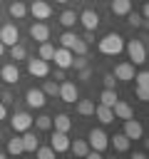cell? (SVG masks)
Here are the masks:
<instances>
[{
	"label": "cell",
	"instance_id": "1",
	"mask_svg": "<svg viewBox=\"0 0 149 159\" xmlns=\"http://www.w3.org/2000/svg\"><path fill=\"white\" fill-rule=\"evenodd\" d=\"M97 47H99L102 55H109V57H112V55H119V52L124 50V37H122L119 32H109V35H104V37L99 40Z\"/></svg>",
	"mask_w": 149,
	"mask_h": 159
},
{
	"label": "cell",
	"instance_id": "2",
	"mask_svg": "<svg viewBox=\"0 0 149 159\" xmlns=\"http://www.w3.org/2000/svg\"><path fill=\"white\" fill-rule=\"evenodd\" d=\"M60 42H62V47H67V50L74 52V55H84V52H87V40H82V37L74 35V32H62V35H60Z\"/></svg>",
	"mask_w": 149,
	"mask_h": 159
},
{
	"label": "cell",
	"instance_id": "3",
	"mask_svg": "<svg viewBox=\"0 0 149 159\" xmlns=\"http://www.w3.org/2000/svg\"><path fill=\"white\" fill-rule=\"evenodd\" d=\"M124 47H127V55H129L132 65H144L147 62V47H144L142 40H129Z\"/></svg>",
	"mask_w": 149,
	"mask_h": 159
},
{
	"label": "cell",
	"instance_id": "4",
	"mask_svg": "<svg viewBox=\"0 0 149 159\" xmlns=\"http://www.w3.org/2000/svg\"><path fill=\"white\" fill-rule=\"evenodd\" d=\"M87 144H89L94 152H99V154H102V152L109 147V137H107V132H104V129H99V127H97V129H92V132H89Z\"/></svg>",
	"mask_w": 149,
	"mask_h": 159
},
{
	"label": "cell",
	"instance_id": "5",
	"mask_svg": "<svg viewBox=\"0 0 149 159\" xmlns=\"http://www.w3.org/2000/svg\"><path fill=\"white\" fill-rule=\"evenodd\" d=\"M25 102H27V107H32V109H42V107L47 104V94H45L40 87H30V89L25 92Z\"/></svg>",
	"mask_w": 149,
	"mask_h": 159
},
{
	"label": "cell",
	"instance_id": "6",
	"mask_svg": "<svg viewBox=\"0 0 149 159\" xmlns=\"http://www.w3.org/2000/svg\"><path fill=\"white\" fill-rule=\"evenodd\" d=\"M77 22H82V27L87 32H94L99 27V12L97 10H82V15H77Z\"/></svg>",
	"mask_w": 149,
	"mask_h": 159
},
{
	"label": "cell",
	"instance_id": "7",
	"mask_svg": "<svg viewBox=\"0 0 149 159\" xmlns=\"http://www.w3.org/2000/svg\"><path fill=\"white\" fill-rule=\"evenodd\" d=\"M30 15H32L35 20H47V17L52 15V5H50L47 0H32V5H30Z\"/></svg>",
	"mask_w": 149,
	"mask_h": 159
},
{
	"label": "cell",
	"instance_id": "8",
	"mask_svg": "<svg viewBox=\"0 0 149 159\" xmlns=\"http://www.w3.org/2000/svg\"><path fill=\"white\" fill-rule=\"evenodd\" d=\"M27 72L32 75V77H47L50 75V65H47V60H27Z\"/></svg>",
	"mask_w": 149,
	"mask_h": 159
},
{
	"label": "cell",
	"instance_id": "9",
	"mask_svg": "<svg viewBox=\"0 0 149 159\" xmlns=\"http://www.w3.org/2000/svg\"><path fill=\"white\" fill-rule=\"evenodd\" d=\"M10 127H12V132H25V129L32 127V117L27 112H15L12 119H10Z\"/></svg>",
	"mask_w": 149,
	"mask_h": 159
},
{
	"label": "cell",
	"instance_id": "10",
	"mask_svg": "<svg viewBox=\"0 0 149 159\" xmlns=\"http://www.w3.org/2000/svg\"><path fill=\"white\" fill-rule=\"evenodd\" d=\"M50 147L55 149V154L70 152V137H67V132H57V129H55V134H52V139H50Z\"/></svg>",
	"mask_w": 149,
	"mask_h": 159
},
{
	"label": "cell",
	"instance_id": "11",
	"mask_svg": "<svg viewBox=\"0 0 149 159\" xmlns=\"http://www.w3.org/2000/svg\"><path fill=\"white\" fill-rule=\"evenodd\" d=\"M72 57H74V55H72L67 47H57L55 55H52V60H55V65H57L60 70H70V67H72Z\"/></svg>",
	"mask_w": 149,
	"mask_h": 159
},
{
	"label": "cell",
	"instance_id": "12",
	"mask_svg": "<svg viewBox=\"0 0 149 159\" xmlns=\"http://www.w3.org/2000/svg\"><path fill=\"white\" fill-rule=\"evenodd\" d=\"M57 94H60L62 102L74 104V102H77V84H74V82H62L60 89H57Z\"/></svg>",
	"mask_w": 149,
	"mask_h": 159
},
{
	"label": "cell",
	"instance_id": "13",
	"mask_svg": "<svg viewBox=\"0 0 149 159\" xmlns=\"http://www.w3.org/2000/svg\"><path fill=\"white\" fill-rule=\"evenodd\" d=\"M112 114H114V119H129V117H134V109H132V104L129 102H124V99H117L114 104H112Z\"/></svg>",
	"mask_w": 149,
	"mask_h": 159
},
{
	"label": "cell",
	"instance_id": "14",
	"mask_svg": "<svg viewBox=\"0 0 149 159\" xmlns=\"http://www.w3.org/2000/svg\"><path fill=\"white\" fill-rule=\"evenodd\" d=\"M112 75H114V80H119V82H129V80H134V65H132V62H119Z\"/></svg>",
	"mask_w": 149,
	"mask_h": 159
},
{
	"label": "cell",
	"instance_id": "15",
	"mask_svg": "<svg viewBox=\"0 0 149 159\" xmlns=\"http://www.w3.org/2000/svg\"><path fill=\"white\" fill-rule=\"evenodd\" d=\"M0 80H2L5 84H17V82H20V70H17V62L5 65V67L0 70Z\"/></svg>",
	"mask_w": 149,
	"mask_h": 159
},
{
	"label": "cell",
	"instance_id": "16",
	"mask_svg": "<svg viewBox=\"0 0 149 159\" xmlns=\"http://www.w3.org/2000/svg\"><path fill=\"white\" fill-rule=\"evenodd\" d=\"M124 134H127L129 139H134V142H137V139H142V137H144V127H142L134 117H129V119H124Z\"/></svg>",
	"mask_w": 149,
	"mask_h": 159
},
{
	"label": "cell",
	"instance_id": "17",
	"mask_svg": "<svg viewBox=\"0 0 149 159\" xmlns=\"http://www.w3.org/2000/svg\"><path fill=\"white\" fill-rule=\"evenodd\" d=\"M17 40H20V32H17L15 25H2V27H0V42H2V45H10V47H12Z\"/></svg>",
	"mask_w": 149,
	"mask_h": 159
},
{
	"label": "cell",
	"instance_id": "18",
	"mask_svg": "<svg viewBox=\"0 0 149 159\" xmlns=\"http://www.w3.org/2000/svg\"><path fill=\"white\" fill-rule=\"evenodd\" d=\"M30 37L32 40H37V42H45V40H50V27L40 20V22H32L30 25Z\"/></svg>",
	"mask_w": 149,
	"mask_h": 159
},
{
	"label": "cell",
	"instance_id": "19",
	"mask_svg": "<svg viewBox=\"0 0 149 159\" xmlns=\"http://www.w3.org/2000/svg\"><path fill=\"white\" fill-rule=\"evenodd\" d=\"M20 142H22V152H27V154H35V149L40 147V139H37L35 132H30V129H25V134L20 137Z\"/></svg>",
	"mask_w": 149,
	"mask_h": 159
},
{
	"label": "cell",
	"instance_id": "20",
	"mask_svg": "<svg viewBox=\"0 0 149 159\" xmlns=\"http://www.w3.org/2000/svg\"><path fill=\"white\" fill-rule=\"evenodd\" d=\"M109 139H112L109 144L114 147V152H129V147H132V139H129L124 132H122V134H114V137H109Z\"/></svg>",
	"mask_w": 149,
	"mask_h": 159
},
{
	"label": "cell",
	"instance_id": "21",
	"mask_svg": "<svg viewBox=\"0 0 149 159\" xmlns=\"http://www.w3.org/2000/svg\"><path fill=\"white\" fill-rule=\"evenodd\" d=\"M109 10L119 17H124L127 12H132V0H112L109 2Z\"/></svg>",
	"mask_w": 149,
	"mask_h": 159
},
{
	"label": "cell",
	"instance_id": "22",
	"mask_svg": "<svg viewBox=\"0 0 149 159\" xmlns=\"http://www.w3.org/2000/svg\"><path fill=\"white\" fill-rule=\"evenodd\" d=\"M7 12H10V17H15V20H22V17L27 15V7H25V2H22V0H15V2H10Z\"/></svg>",
	"mask_w": 149,
	"mask_h": 159
},
{
	"label": "cell",
	"instance_id": "23",
	"mask_svg": "<svg viewBox=\"0 0 149 159\" xmlns=\"http://www.w3.org/2000/svg\"><path fill=\"white\" fill-rule=\"evenodd\" d=\"M70 152L74 157H87L89 154V144L84 139H74V142H70Z\"/></svg>",
	"mask_w": 149,
	"mask_h": 159
},
{
	"label": "cell",
	"instance_id": "24",
	"mask_svg": "<svg viewBox=\"0 0 149 159\" xmlns=\"http://www.w3.org/2000/svg\"><path fill=\"white\" fill-rule=\"evenodd\" d=\"M94 114H97V119H99L102 124H109V122H114L112 107H104V104H99V107H94Z\"/></svg>",
	"mask_w": 149,
	"mask_h": 159
},
{
	"label": "cell",
	"instance_id": "25",
	"mask_svg": "<svg viewBox=\"0 0 149 159\" xmlns=\"http://www.w3.org/2000/svg\"><path fill=\"white\" fill-rule=\"evenodd\" d=\"M52 127H55L57 132H70V129H72V122H70L67 114H57V117H52Z\"/></svg>",
	"mask_w": 149,
	"mask_h": 159
},
{
	"label": "cell",
	"instance_id": "26",
	"mask_svg": "<svg viewBox=\"0 0 149 159\" xmlns=\"http://www.w3.org/2000/svg\"><path fill=\"white\" fill-rule=\"evenodd\" d=\"M74 22H77V12L74 10H62L60 12V25L62 27H74Z\"/></svg>",
	"mask_w": 149,
	"mask_h": 159
},
{
	"label": "cell",
	"instance_id": "27",
	"mask_svg": "<svg viewBox=\"0 0 149 159\" xmlns=\"http://www.w3.org/2000/svg\"><path fill=\"white\" fill-rule=\"evenodd\" d=\"M117 99H119V97H117V92H114V89H109V87H104V89H102V94H99V104H104V107H112Z\"/></svg>",
	"mask_w": 149,
	"mask_h": 159
},
{
	"label": "cell",
	"instance_id": "28",
	"mask_svg": "<svg viewBox=\"0 0 149 159\" xmlns=\"http://www.w3.org/2000/svg\"><path fill=\"white\" fill-rule=\"evenodd\" d=\"M77 112H79L82 117H92V114H94V102H89V99H79V102H77Z\"/></svg>",
	"mask_w": 149,
	"mask_h": 159
},
{
	"label": "cell",
	"instance_id": "29",
	"mask_svg": "<svg viewBox=\"0 0 149 159\" xmlns=\"http://www.w3.org/2000/svg\"><path fill=\"white\" fill-rule=\"evenodd\" d=\"M52 55H55V45H50L47 40L40 42V52H37V57H40V60H52Z\"/></svg>",
	"mask_w": 149,
	"mask_h": 159
},
{
	"label": "cell",
	"instance_id": "30",
	"mask_svg": "<svg viewBox=\"0 0 149 159\" xmlns=\"http://www.w3.org/2000/svg\"><path fill=\"white\" fill-rule=\"evenodd\" d=\"M5 154H22V142H20V137H12V139H7V149H5Z\"/></svg>",
	"mask_w": 149,
	"mask_h": 159
},
{
	"label": "cell",
	"instance_id": "31",
	"mask_svg": "<svg viewBox=\"0 0 149 159\" xmlns=\"http://www.w3.org/2000/svg\"><path fill=\"white\" fill-rule=\"evenodd\" d=\"M10 55H12V60H15V62H20V60H25V57H27V50H25L20 42H15V45H12V50H10Z\"/></svg>",
	"mask_w": 149,
	"mask_h": 159
},
{
	"label": "cell",
	"instance_id": "32",
	"mask_svg": "<svg viewBox=\"0 0 149 159\" xmlns=\"http://www.w3.org/2000/svg\"><path fill=\"white\" fill-rule=\"evenodd\" d=\"M40 89H42L47 97H55V94H57V89H60V84H57V82H52V80H45V84H42Z\"/></svg>",
	"mask_w": 149,
	"mask_h": 159
},
{
	"label": "cell",
	"instance_id": "33",
	"mask_svg": "<svg viewBox=\"0 0 149 159\" xmlns=\"http://www.w3.org/2000/svg\"><path fill=\"white\" fill-rule=\"evenodd\" d=\"M124 17H127L129 27H142V25H144V17H142V15H137V12H127Z\"/></svg>",
	"mask_w": 149,
	"mask_h": 159
},
{
	"label": "cell",
	"instance_id": "34",
	"mask_svg": "<svg viewBox=\"0 0 149 159\" xmlns=\"http://www.w3.org/2000/svg\"><path fill=\"white\" fill-rule=\"evenodd\" d=\"M134 97H137L139 102H147V99H149V87H147V84H137Z\"/></svg>",
	"mask_w": 149,
	"mask_h": 159
},
{
	"label": "cell",
	"instance_id": "35",
	"mask_svg": "<svg viewBox=\"0 0 149 159\" xmlns=\"http://www.w3.org/2000/svg\"><path fill=\"white\" fill-rule=\"evenodd\" d=\"M32 122L37 124V129H52V117H47V114L37 117V119H32Z\"/></svg>",
	"mask_w": 149,
	"mask_h": 159
},
{
	"label": "cell",
	"instance_id": "36",
	"mask_svg": "<svg viewBox=\"0 0 149 159\" xmlns=\"http://www.w3.org/2000/svg\"><path fill=\"white\" fill-rule=\"evenodd\" d=\"M35 154H37L40 159H52V157H55V149H52V147H37Z\"/></svg>",
	"mask_w": 149,
	"mask_h": 159
},
{
	"label": "cell",
	"instance_id": "37",
	"mask_svg": "<svg viewBox=\"0 0 149 159\" xmlns=\"http://www.w3.org/2000/svg\"><path fill=\"white\" fill-rule=\"evenodd\" d=\"M134 80H137V84H149V72L142 70L139 75H134Z\"/></svg>",
	"mask_w": 149,
	"mask_h": 159
},
{
	"label": "cell",
	"instance_id": "38",
	"mask_svg": "<svg viewBox=\"0 0 149 159\" xmlns=\"http://www.w3.org/2000/svg\"><path fill=\"white\" fill-rule=\"evenodd\" d=\"M84 65H87V60H84V55H77V60L72 57V67H74V70H82Z\"/></svg>",
	"mask_w": 149,
	"mask_h": 159
},
{
	"label": "cell",
	"instance_id": "39",
	"mask_svg": "<svg viewBox=\"0 0 149 159\" xmlns=\"http://www.w3.org/2000/svg\"><path fill=\"white\" fill-rule=\"evenodd\" d=\"M102 82H104V87H109V89H114V82H117V80H114V75L109 72V75H104V77H102Z\"/></svg>",
	"mask_w": 149,
	"mask_h": 159
},
{
	"label": "cell",
	"instance_id": "40",
	"mask_svg": "<svg viewBox=\"0 0 149 159\" xmlns=\"http://www.w3.org/2000/svg\"><path fill=\"white\" fill-rule=\"evenodd\" d=\"M89 75H92V70H89V67L84 65V67L79 70V80H82V82H87V80H89Z\"/></svg>",
	"mask_w": 149,
	"mask_h": 159
},
{
	"label": "cell",
	"instance_id": "41",
	"mask_svg": "<svg viewBox=\"0 0 149 159\" xmlns=\"http://www.w3.org/2000/svg\"><path fill=\"white\" fill-rule=\"evenodd\" d=\"M142 17H144V20L149 17V5H142Z\"/></svg>",
	"mask_w": 149,
	"mask_h": 159
},
{
	"label": "cell",
	"instance_id": "42",
	"mask_svg": "<svg viewBox=\"0 0 149 159\" xmlns=\"http://www.w3.org/2000/svg\"><path fill=\"white\" fill-rule=\"evenodd\" d=\"M5 114H7V112H5V104H2V102H0V122H2V119H5Z\"/></svg>",
	"mask_w": 149,
	"mask_h": 159
},
{
	"label": "cell",
	"instance_id": "43",
	"mask_svg": "<svg viewBox=\"0 0 149 159\" xmlns=\"http://www.w3.org/2000/svg\"><path fill=\"white\" fill-rule=\"evenodd\" d=\"M55 2H60V5H67V2H70V0H55Z\"/></svg>",
	"mask_w": 149,
	"mask_h": 159
},
{
	"label": "cell",
	"instance_id": "44",
	"mask_svg": "<svg viewBox=\"0 0 149 159\" xmlns=\"http://www.w3.org/2000/svg\"><path fill=\"white\" fill-rule=\"evenodd\" d=\"M2 50H5V45H2V42H0V57H2Z\"/></svg>",
	"mask_w": 149,
	"mask_h": 159
},
{
	"label": "cell",
	"instance_id": "45",
	"mask_svg": "<svg viewBox=\"0 0 149 159\" xmlns=\"http://www.w3.org/2000/svg\"><path fill=\"white\" fill-rule=\"evenodd\" d=\"M2 157H5V152H0V159H2Z\"/></svg>",
	"mask_w": 149,
	"mask_h": 159
}]
</instances>
